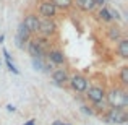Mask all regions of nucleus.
<instances>
[{"label":"nucleus","mask_w":128,"mask_h":125,"mask_svg":"<svg viewBox=\"0 0 128 125\" xmlns=\"http://www.w3.org/2000/svg\"><path fill=\"white\" fill-rule=\"evenodd\" d=\"M106 102L109 107L115 109H126L128 107V89L120 84H112L106 91Z\"/></svg>","instance_id":"f257e3e1"},{"label":"nucleus","mask_w":128,"mask_h":125,"mask_svg":"<svg viewBox=\"0 0 128 125\" xmlns=\"http://www.w3.org/2000/svg\"><path fill=\"white\" fill-rule=\"evenodd\" d=\"M54 44L55 42H54L52 39H47V38H42V36L36 34L28 41L24 49L28 50V54L31 55V59H44L46 52L54 46Z\"/></svg>","instance_id":"f03ea898"},{"label":"nucleus","mask_w":128,"mask_h":125,"mask_svg":"<svg viewBox=\"0 0 128 125\" xmlns=\"http://www.w3.org/2000/svg\"><path fill=\"white\" fill-rule=\"evenodd\" d=\"M44 59L52 67H68V59H66L65 52H63V49L60 46H57V44H54V46L47 50Z\"/></svg>","instance_id":"7ed1b4c3"},{"label":"nucleus","mask_w":128,"mask_h":125,"mask_svg":"<svg viewBox=\"0 0 128 125\" xmlns=\"http://www.w3.org/2000/svg\"><path fill=\"white\" fill-rule=\"evenodd\" d=\"M100 119L107 123L114 125H123L128 122V112L126 109H115V107H109L104 114H100Z\"/></svg>","instance_id":"20e7f679"},{"label":"nucleus","mask_w":128,"mask_h":125,"mask_svg":"<svg viewBox=\"0 0 128 125\" xmlns=\"http://www.w3.org/2000/svg\"><path fill=\"white\" fill-rule=\"evenodd\" d=\"M106 91L107 88L102 86V84H89V88L86 89L84 93V97L88 101V104L91 106H96V104H100V102H106Z\"/></svg>","instance_id":"39448f33"},{"label":"nucleus","mask_w":128,"mask_h":125,"mask_svg":"<svg viewBox=\"0 0 128 125\" xmlns=\"http://www.w3.org/2000/svg\"><path fill=\"white\" fill-rule=\"evenodd\" d=\"M89 78H88L86 75H83V73H72L70 75V80H68V88L73 91V93L76 94H84L86 89L89 88Z\"/></svg>","instance_id":"423d86ee"},{"label":"nucleus","mask_w":128,"mask_h":125,"mask_svg":"<svg viewBox=\"0 0 128 125\" xmlns=\"http://www.w3.org/2000/svg\"><path fill=\"white\" fill-rule=\"evenodd\" d=\"M38 34L42 36V38L55 41V38L58 36V23H57V20H42L41 18Z\"/></svg>","instance_id":"0eeeda50"},{"label":"nucleus","mask_w":128,"mask_h":125,"mask_svg":"<svg viewBox=\"0 0 128 125\" xmlns=\"http://www.w3.org/2000/svg\"><path fill=\"white\" fill-rule=\"evenodd\" d=\"M36 13L42 20H57V16H58V10L55 8V5L50 0H39Z\"/></svg>","instance_id":"6e6552de"},{"label":"nucleus","mask_w":128,"mask_h":125,"mask_svg":"<svg viewBox=\"0 0 128 125\" xmlns=\"http://www.w3.org/2000/svg\"><path fill=\"white\" fill-rule=\"evenodd\" d=\"M39 23H41V18L38 16V13L36 12H29V13L24 15L21 25L31 36H36L39 33Z\"/></svg>","instance_id":"1a4fd4ad"},{"label":"nucleus","mask_w":128,"mask_h":125,"mask_svg":"<svg viewBox=\"0 0 128 125\" xmlns=\"http://www.w3.org/2000/svg\"><path fill=\"white\" fill-rule=\"evenodd\" d=\"M70 70L68 67H55V68L50 72V78H52L54 84L57 86H66L68 84V80H70Z\"/></svg>","instance_id":"9d476101"},{"label":"nucleus","mask_w":128,"mask_h":125,"mask_svg":"<svg viewBox=\"0 0 128 125\" xmlns=\"http://www.w3.org/2000/svg\"><path fill=\"white\" fill-rule=\"evenodd\" d=\"M106 38H107V41H109V42L117 44L120 39L126 38V36H125V29H123L120 25H117V23L107 25V28H106Z\"/></svg>","instance_id":"9b49d317"},{"label":"nucleus","mask_w":128,"mask_h":125,"mask_svg":"<svg viewBox=\"0 0 128 125\" xmlns=\"http://www.w3.org/2000/svg\"><path fill=\"white\" fill-rule=\"evenodd\" d=\"M31 38H32V36L29 34V33L23 28V25L20 23L18 29H16V46H18V49H24L26 44H28V41Z\"/></svg>","instance_id":"f8f14e48"},{"label":"nucleus","mask_w":128,"mask_h":125,"mask_svg":"<svg viewBox=\"0 0 128 125\" xmlns=\"http://www.w3.org/2000/svg\"><path fill=\"white\" fill-rule=\"evenodd\" d=\"M73 7L76 10H80L81 13H94L96 12L94 0H73Z\"/></svg>","instance_id":"ddd939ff"},{"label":"nucleus","mask_w":128,"mask_h":125,"mask_svg":"<svg viewBox=\"0 0 128 125\" xmlns=\"http://www.w3.org/2000/svg\"><path fill=\"white\" fill-rule=\"evenodd\" d=\"M115 52L120 59H123V60L128 59V38L120 39V41L115 44Z\"/></svg>","instance_id":"4468645a"},{"label":"nucleus","mask_w":128,"mask_h":125,"mask_svg":"<svg viewBox=\"0 0 128 125\" xmlns=\"http://www.w3.org/2000/svg\"><path fill=\"white\" fill-rule=\"evenodd\" d=\"M96 18H97V21L102 23V25H112V18H110V13H109V7H102V8L97 10Z\"/></svg>","instance_id":"2eb2a0df"},{"label":"nucleus","mask_w":128,"mask_h":125,"mask_svg":"<svg viewBox=\"0 0 128 125\" xmlns=\"http://www.w3.org/2000/svg\"><path fill=\"white\" fill-rule=\"evenodd\" d=\"M122 88H128V65H122L118 70V83Z\"/></svg>","instance_id":"dca6fc26"},{"label":"nucleus","mask_w":128,"mask_h":125,"mask_svg":"<svg viewBox=\"0 0 128 125\" xmlns=\"http://www.w3.org/2000/svg\"><path fill=\"white\" fill-rule=\"evenodd\" d=\"M50 2L55 5V8L62 10V12H68L70 8H73V0H50Z\"/></svg>","instance_id":"f3484780"},{"label":"nucleus","mask_w":128,"mask_h":125,"mask_svg":"<svg viewBox=\"0 0 128 125\" xmlns=\"http://www.w3.org/2000/svg\"><path fill=\"white\" fill-rule=\"evenodd\" d=\"M109 13H110V18H112V23H120V21H122V16H120L118 10L110 8V7H109Z\"/></svg>","instance_id":"a211bd4d"},{"label":"nucleus","mask_w":128,"mask_h":125,"mask_svg":"<svg viewBox=\"0 0 128 125\" xmlns=\"http://www.w3.org/2000/svg\"><path fill=\"white\" fill-rule=\"evenodd\" d=\"M5 62H6V67H8V70H10V72H12V73H15V75H20V70L16 68L15 65H13V62H12V60H5Z\"/></svg>","instance_id":"6ab92c4d"},{"label":"nucleus","mask_w":128,"mask_h":125,"mask_svg":"<svg viewBox=\"0 0 128 125\" xmlns=\"http://www.w3.org/2000/svg\"><path fill=\"white\" fill-rule=\"evenodd\" d=\"M81 110L84 114H88V115H94V110L91 109V106H88V104H83V106H81Z\"/></svg>","instance_id":"aec40b11"},{"label":"nucleus","mask_w":128,"mask_h":125,"mask_svg":"<svg viewBox=\"0 0 128 125\" xmlns=\"http://www.w3.org/2000/svg\"><path fill=\"white\" fill-rule=\"evenodd\" d=\"M94 5H96V8H102V7H107V0H94Z\"/></svg>","instance_id":"412c9836"},{"label":"nucleus","mask_w":128,"mask_h":125,"mask_svg":"<svg viewBox=\"0 0 128 125\" xmlns=\"http://www.w3.org/2000/svg\"><path fill=\"white\" fill-rule=\"evenodd\" d=\"M6 110H8V112H15L16 107H15V106H12V104H6Z\"/></svg>","instance_id":"4be33fe9"},{"label":"nucleus","mask_w":128,"mask_h":125,"mask_svg":"<svg viewBox=\"0 0 128 125\" xmlns=\"http://www.w3.org/2000/svg\"><path fill=\"white\" fill-rule=\"evenodd\" d=\"M23 125H36V119H31V120H28L26 123H23Z\"/></svg>","instance_id":"5701e85b"},{"label":"nucleus","mask_w":128,"mask_h":125,"mask_svg":"<svg viewBox=\"0 0 128 125\" xmlns=\"http://www.w3.org/2000/svg\"><path fill=\"white\" fill-rule=\"evenodd\" d=\"M3 41H5V36H3V34H0V44H2Z\"/></svg>","instance_id":"b1692460"},{"label":"nucleus","mask_w":128,"mask_h":125,"mask_svg":"<svg viewBox=\"0 0 128 125\" xmlns=\"http://www.w3.org/2000/svg\"><path fill=\"white\" fill-rule=\"evenodd\" d=\"M60 125H70V123H65V122H62V123H60Z\"/></svg>","instance_id":"393cba45"}]
</instances>
